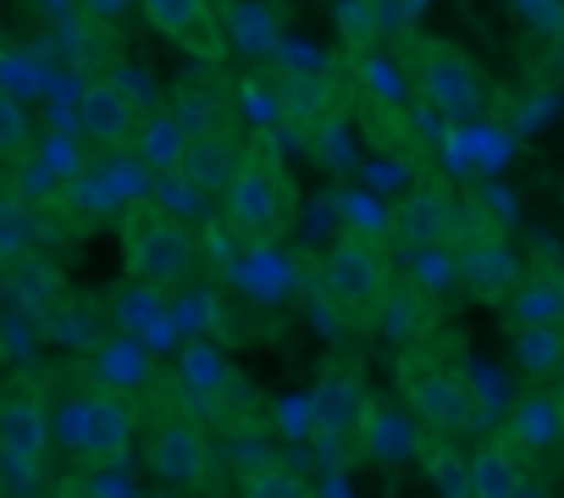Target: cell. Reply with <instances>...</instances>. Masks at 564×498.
Segmentation results:
<instances>
[{"instance_id":"cell-1","label":"cell","mask_w":564,"mask_h":498,"mask_svg":"<svg viewBox=\"0 0 564 498\" xmlns=\"http://www.w3.org/2000/svg\"><path fill=\"white\" fill-rule=\"evenodd\" d=\"M399 388L426 432L459 437L476 426V388L465 377V349L454 333L426 327L421 338H410L404 360H399Z\"/></svg>"},{"instance_id":"cell-2","label":"cell","mask_w":564,"mask_h":498,"mask_svg":"<svg viewBox=\"0 0 564 498\" xmlns=\"http://www.w3.org/2000/svg\"><path fill=\"white\" fill-rule=\"evenodd\" d=\"M294 210H300V188H294L289 166L276 161V150H265V144L260 150H243L238 166H232V177L221 183V216L243 238L265 243V238L289 232Z\"/></svg>"},{"instance_id":"cell-3","label":"cell","mask_w":564,"mask_h":498,"mask_svg":"<svg viewBox=\"0 0 564 498\" xmlns=\"http://www.w3.org/2000/svg\"><path fill=\"white\" fill-rule=\"evenodd\" d=\"M122 267L139 289H172L199 267V238L161 205H128L122 216Z\"/></svg>"},{"instance_id":"cell-4","label":"cell","mask_w":564,"mask_h":498,"mask_svg":"<svg viewBox=\"0 0 564 498\" xmlns=\"http://www.w3.org/2000/svg\"><path fill=\"white\" fill-rule=\"evenodd\" d=\"M322 294L333 300L338 316L366 322V316L382 311V300H393V267H388V256L371 238L344 232L327 249V261H322Z\"/></svg>"},{"instance_id":"cell-5","label":"cell","mask_w":564,"mask_h":498,"mask_svg":"<svg viewBox=\"0 0 564 498\" xmlns=\"http://www.w3.org/2000/svg\"><path fill=\"white\" fill-rule=\"evenodd\" d=\"M410 84H415V100L432 111V117H476L481 111V78L470 67V56L448 40H415L410 45Z\"/></svg>"},{"instance_id":"cell-6","label":"cell","mask_w":564,"mask_h":498,"mask_svg":"<svg viewBox=\"0 0 564 498\" xmlns=\"http://www.w3.org/2000/svg\"><path fill=\"white\" fill-rule=\"evenodd\" d=\"M62 443H67L84 465H122V459H128V443H133V399H128V393L89 388L84 399L67 404V415H62Z\"/></svg>"},{"instance_id":"cell-7","label":"cell","mask_w":564,"mask_h":498,"mask_svg":"<svg viewBox=\"0 0 564 498\" xmlns=\"http://www.w3.org/2000/svg\"><path fill=\"white\" fill-rule=\"evenodd\" d=\"M51 437H56V421H51V404L40 388H29V382L0 388V459L18 470H40L51 454Z\"/></svg>"},{"instance_id":"cell-8","label":"cell","mask_w":564,"mask_h":498,"mask_svg":"<svg viewBox=\"0 0 564 498\" xmlns=\"http://www.w3.org/2000/svg\"><path fill=\"white\" fill-rule=\"evenodd\" d=\"M393 232L410 249H454L465 238V205L443 188V183H421L399 199L393 210Z\"/></svg>"},{"instance_id":"cell-9","label":"cell","mask_w":564,"mask_h":498,"mask_svg":"<svg viewBox=\"0 0 564 498\" xmlns=\"http://www.w3.org/2000/svg\"><path fill=\"white\" fill-rule=\"evenodd\" d=\"M210 437L194 426V421H161L150 437H144V465H150V476L161 481V487H177V492H188V487H199L205 476H210Z\"/></svg>"},{"instance_id":"cell-10","label":"cell","mask_w":564,"mask_h":498,"mask_svg":"<svg viewBox=\"0 0 564 498\" xmlns=\"http://www.w3.org/2000/svg\"><path fill=\"white\" fill-rule=\"evenodd\" d=\"M454 267H459V283L481 300V305H503L514 289H520V278H525V261L514 256V243L509 238H498V232H487V238H459L454 243Z\"/></svg>"},{"instance_id":"cell-11","label":"cell","mask_w":564,"mask_h":498,"mask_svg":"<svg viewBox=\"0 0 564 498\" xmlns=\"http://www.w3.org/2000/svg\"><path fill=\"white\" fill-rule=\"evenodd\" d=\"M84 371H89V388H106V393H128V399H139V393L155 382V355L144 349V338H133V333H111V338H100V344L89 349Z\"/></svg>"},{"instance_id":"cell-12","label":"cell","mask_w":564,"mask_h":498,"mask_svg":"<svg viewBox=\"0 0 564 498\" xmlns=\"http://www.w3.org/2000/svg\"><path fill=\"white\" fill-rule=\"evenodd\" d=\"M139 100L117 84V78H89L78 89V128L95 139V144H133L139 133Z\"/></svg>"},{"instance_id":"cell-13","label":"cell","mask_w":564,"mask_h":498,"mask_svg":"<svg viewBox=\"0 0 564 498\" xmlns=\"http://www.w3.org/2000/svg\"><path fill=\"white\" fill-rule=\"evenodd\" d=\"M531 487L525 476V448L514 432H487L470 454V492L481 498H520Z\"/></svg>"},{"instance_id":"cell-14","label":"cell","mask_w":564,"mask_h":498,"mask_svg":"<svg viewBox=\"0 0 564 498\" xmlns=\"http://www.w3.org/2000/svg\"><path fill=\"white\" fill-rule=\"evenodd\" d=\"M128 150L144 172H183L188 155H194V128L177 111H144Z\"/></svg>"},{"instance_id":"cell-15","label":"cell","mask_w":564,"mask_h":498,"mask_svg":"<svg viewBox=\"0 0 564 498\" xmlns=\"http://www.w3.org/2000/svg\"><path fill=\"white\" fill-rule=\"evenodd\" d=\"M144 23L172 40V45H188L199 56H216V18H210V0H139Z\"/></svg>"},{"instance_id":"cell-16","label":"cell","mask_w":564,"mask_h":498,"mask_svg":"<svg viewBox=\"0 0 564 498\" xmlns=\"http://www.w3.org/2000/svg\"><path fill=\"white\" fill-rule=\"evenodd\" d=\"M498 316H503L514 333L564 327V272H525L520 289L498 305Z\"/></svg>"},{"instance_id":"cell-17","label":"cell","mask_w":564,"mask_h":498,"mask_svg":"<svg viewBox=\"0 0 564 498\" xmlns=\"http://www.w3.org/2000/svg\"><path fill=\"white\" fill-rule=\"evenodd\" d=\"M316 426L322 432H355L360 415H366V382H360V366H333L316 388V404H311Z\"/></svg>"},{"instance_id":"cell-18","label":"cell","mask_w":564,"mask_h":498,"mask_svg":"<svg viewBox=\"0 0 564 498\" xmlns=\"http://www.w3.org/2000/svg\"><path fill=\"white\" fill-rule=\"evenodd\" d=\"M12 294H18L23 311H40V316H45V311L56 305V294H62V272L29 249L23 261H12Z\"/></svg>"},{"instance_id":"cell-19","label":"cell","mask_w":564,"mask_h":498,"mask_svg":"<svg viewBox=\"0 0 564 498\" xmlns=\"http://www.w3.org/2000/svg\"><path fill=\"white\" fill-rule=\"evenodd\" d=\"M29 249H34V210H29L23 194L0 188V267L23 261Z\"/></svg>"},{"instance_id":"cell-20","label":"cell","mask_w":564,"mask_h":498,"mask_svg":"<svg viewBox=\"0 0 564 498\" xmlns=\"http://www.w3.org/2000/svg\"><path fill=\"white\" fill-rule=\"evenodd\" d=\"M177 377H183V388H194V393H221V388L232 382V366L216 355V344H188L183 360H177Z\"/></svg>"},{"instance_id":"cell-21","label":"cell","mask_w":564,"mask_h":498,"mask_svg":"<svg viewBox=\"0 0 564 498\" xmlns=\"http://www.w3.org/2000/svg\"><path fill=\"white\" fill-rule=\"evenodd\" d=\"M29 155V111L12 89H0V166H18Z\"/></svg>"},{"instance_id":"cell-22","label":"cell","mask_w":564,"mask_h":498,"mask_svg":"<svg viewBox=\"0 0 564 498\" xmlns=\"http://www.w3.org/2000/svg\"><path fill=\"white\" fill-rule=\"evenodd\" d=\"M243 492H260V498L282 492V498H294V492H305V476H289V470H276L271 459H260V465L243 476Z\"/></svg>"},{"instance_id":"cell-23","label":"cell","mask_w":564,"mask_h":498,"mask_svg":"<svg viewBox=\"0 0 564 498\" xmlns=\"http://www.w3.org/2000/svg\"><path fill=\"white\" fill-rule=\"evenodd\" d=\"M128 7H139V0H84V18H95V23H117Z\"/></svg>"},{"instance_id":"cell-24","label":"cell","mask_w":564,"mask_h":498,"mask_svg":"<svg viewBox=\"0 0 564 498\" xmlns=\"http://www.w3.org/2000/svg\"><path fill=\"white\" fill-rule=\"evenodd\" d=\"M558 432H564V399H558Z\"/></svg>"}]
</instances>
